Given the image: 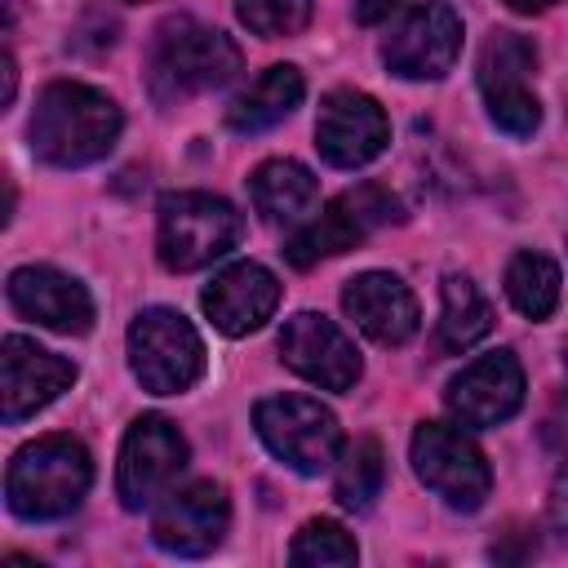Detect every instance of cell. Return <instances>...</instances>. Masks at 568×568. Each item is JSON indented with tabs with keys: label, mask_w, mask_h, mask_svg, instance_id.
<instances>
[{
	"label": "cell",
	"mask_w": 568,
	"mask_h": 568,
	"mask_svg": "<svg viewBox=\"0 0 568 568\" xmlns=\"http://www.w3.org/2000/svg\"><path fill=\"white\" fill-rule=\"evenodd\" d=\"M395 217H399V200L377 182H359V186L342 191L337 200H328L320 209V217L302 222L293 231V240L284 244V257L306 271L320 257H337V253L355 248L359 240H368L377 226H386Z\"/></svg>",
	"instance_id": "obj_7"
},
{
	"label": "cell",
	"mask_w": 568,
	"mask_h": 568,
	"mask_svg": "<svg viewBox=\"0 0 568 568\" xmlns=\"http://www.w3.org/2000/svg\"><path fill=\"white\" fill-rule=\"evenodd\" d=\"M462 53V18L439 4L422 0L404 13V22L386 36L382 58L399 80H439Z\"/></svg>",
	"instance_id": "obj_11"
},
{
	"label": "cell",
	"mask_w": 568,
	"mask_h": 568,
	"mask_svg": "<svg viewBox=\"0 0 568 568\" xmlns=\"http://www.w3.org/2000/svg\"><path fill=\"white\" fill-rule=\"evenodd\" d=\"M186 466V439L178 435V426L169 417H138L120 444V466H115V493L129 510L155 506L173 479Z\"/></svg>",
	"instance_id": "obj_9"
},
{
	"label": "cell",
	"mask_w": 568,
	"mask_h": 568,
	"mask_svg": "<svg viewBox=\"0 0 568 568\" xmlns=\"http://www.w3.org/2000/svg\"><path fill=\"white\" fill-rule=\"evenodd\" d=\"M204 315L213 320L217 333L226 337H244L253 328H262L275 306H280V284L266 266L257 262H235L226 271L213 275V284L204 288Z\"/></svg>",
	"instance_id": "obj_19"
},
{
	"label": "cell",
	"mask_w": 568,
	"mask_h": 568,
	"mask_svg": "<svg viewBox=\"0 0 568 568\" xmlns=\"http://www.w3.org/2000/svg\"><path fill=\"white\" fill-rule=\"evenodd\" d=\"M27 138H31V151L58 169L93 164L120 138V106L93 84L58 80L40 93Z\"/></svg>",
	"instance_id": "obj_1"
},
{
	"label": "cell",
	"mask_w": 568,
	"mask_h": 568,
	"mask_svg": "<svg viewBox=\"0 0 568 568\" xmlns=\"http://www.w3.org/2000/svg\"><path fill=\"white\" fill-rule=\"evenodd\" d=\"M532 71H537V49L519 31H497L479 49V93L488 120L510 138H528L541 124V102L528 89Z\"/></svg>",
	"instance_id": "obj_8"
},
{
	"label": "cell",
	"mask_w": 568,
	"mask_h": 568,
	"mask_svg": "<svg viewBox=\"0 0 568 568\" xmlns=\"http://www.w3.org/2000/svg\"><path fill=\"white\" fill-rule=\"evenodd\" d=\"M515 13H541V9H550L555 0H506Z\"/></svg>",
	"instance_id": "obj_28"
},
{
	"label": "cell",
	"mask_w": 568,
	"mask_h": 568,
	"mask_svg": "<svg viewBox=\"0 0 568 568\" xmlns=\"http://www.w3.org/2000/svg\"><path fill=\"white\" fill-rule=\"evenodd\" d=\"M93 484L89 448L71 435H44L9 462L4 501L18 519H62L71 515Z\"/></svg>",
	"instance_id": "obj_2"
},
{
	"label": "cell",
	"mask_w": 568,
	"mask_h": 568,
	"mask_svg": "<svg viewBox=\"0 0 568 568\" xmlns=\"http://www.w3.org/2000/svg\"><path fill=\"white\" fill-rule=\"evenodd\" d=\"M444 404L462 426H497V422H506L524 404V368H519V359L510 351L479 355L475 364H466L448 382Z\"/></svg>",
	"instance_id": "obj_16"
},
{
	"label": "cell",
	"mask_w": 568,
	"mask_h": 568,
	"mask_svg": "<svg viewBox=\"0 0 568 568\" xmlns=\"http://www.w3.org/2000/svg\"><path fill=\"white\" fill-rule=\"evenodd\" d=\"M288 559H293V564H306V568H342V564H355L359 550H355V537H351L342 524H333V519H311V524H302V532L293 537Z\"/></svg>",
	"instance_id": "obj_25"
},
{
	"label": "cell",
	"mask_w": 568,
	"mask_h": 568,
	"mask_svg": "<svg viewBox=\"0 0 568 568\" xmlns=\"http://www.w3.org/2000/svg\"><path fill=\"white\" fill-rule=\"evenodd\" d=\"M248 195H253V209L266 217V222H306V213L315 209L320 200V182L311 178L306 164L297 160H266L253 182H248Z\"/></svg>",
	"instance_id": "obj_20"
},
{
	"label": "cell",
	"mask_w": 568,
	"mask_h": 568,
	"mask_svg": "<svg viewBox=\"0 0 568 568\" xmlns=\"http://www.w3.org/2000/svg\"><path fill=\"white\" fill-rule=\"evenodd\" d=\"M342 311L377 346H399L417 333V297L390 271H364L342 288Z\"/></svg>",
	"instance_id": "obj_17"
},
{
	"label": "cell",
	"mask_w": 568,
	"mask_h": 568,
	"mask_svg": "<svg viewBox=\"0 0 568 568\" xmlns=\"http://www.w3.org/2000/svg\"><path fill=\"white\" fill-rule=\"evenodd\" d=\"M311 9H315V0H235L240 22L253 36H266V40L297 36L311 22Z\"/></svg>",
	"instance_id": "obj_26"
},
{
	"label": "cell",
	"mask_w": 568,
	"mask_h": 568,
	"mask_svg": "<svg viewBox=\"0 0 568 568\" xmlns=\"http://www.w3.org/2000/svg\"><path fill=\"white\" fill-rule=\"evenodd\" d=\"M382 479H386V457L377 439L364 435L337 457V501L346 510H368L373 497L382 493Z\"/></svg>",
	"instance_id": "obj_24"
},
{
	"label": "cell",
	"mask_w": 568,
	"mask_h": 568,
	"mask_svg": "<svg viewBox=\"0 0 568 568\" xmlns=\"http://www.w3.org/2000/svg\"><path fill=\"white\" fill-rule=\"evenodd\" d=\"M9 302L22 320H36L53 333H89L93 324V302L84 284L53 266H18L9 275Z\"/></svg>",
	"instance_id": "obj_18"
},
{
	"label": "cell",
	"mask_w": 568,
	"mask_h": 568,
	"mask_svg": "<svg viewBox=\"0 0 568 568\" xmlns=\"http://www.w3.org/2000/svg\"><path fill=\"white\" fill-rule=\"evenodd\" d=\"M493 328L488 297L466 275H444L439 288V346L444 351H470Z\"/></svg>",
	"instance_id": "obj_22"
},
{
	"label": "cell",
	"mask_w": 568,
	"mask_h": 568,
	"mask_svg": "<svg viewBox=\"0 0 568 568\" xmlns=\"http://www.w3.org/2000/svg\"><path fill=\"white\" fill-rule=\"evenodd\" d=\"M506 297L515 302L519 315L528 320H546L559 306V266L546 253H515L506 266Z\"/></svg>",
	"instance_id": "obj_23"
},
{
	"label": "cell",
	"mask_w": 568,
	"mask_h": 568,
	"mask_svg": "<svg viewBox=\"0 0 568 568\" xmlns=\"http://www.w3.org/2000/svg\"><path fill=\"white\" fill-rule=\"evenodd\" d=\"M302 71L280 62V67H266L231 106H226V124L235 133H262L271 124H280L297 102H302Z\"/></svg>",
	"instance_id": "obj_21"
},
{
	"label": "cell",
	"mask_w": 568,
	"mask_h": 568,
	"mask_svg": "<svg viewBox=\"0 0 568 568\" xmlns=\"http://www.w3.org/2000/svg\"><path fill=\"white\" fill-rule=\"evenodd\" d=\"M75 382V364L36 346L31 337H18L9 333L4 346H0V395H4V422H22L31 413H40L44 404H53L67 386Z\"/></svg>",
	"instance_id": "obj_15"
},
{
	"label": "cell",
	"mask_w": 568,
	"mask_h": 568,
	"mask_svg": "<svg viewBox=\"0 0 568 568\" xmlns=\"http://www.w3.org/2000/svg\"><path fill=\"white\" fill-rule=\"evenodd\" d=\"M240 71V49L217 27L195 18H173L155 31L146 53V84L155 102H182L191 93L217 89Z\"/></svg>",
	"instance_id": "obj_3"
},
{
	"label": "cell",
	"mask_w": 568,
	"mask_h": 568,
	"mask_svg": "<svg viewBox=\"0 0 568 568\" xmlns=\"http://www.w3.org/2000/svg\"><path fill=\"white\" fill-rule=\"evenodd\" d=\"M262 444L297 475H320L342 457L337 417L311 395H271L253 408Z\"/></svg>",
	"instance_id": "obj_6"
},
{
	"label": "cell",
	"mask_w": 568,
	"mask_h": 568,
	"mask_svg": "<svg viewBox=\"0 0 568 568\" xmlns=\"http://www.w3.org/2000/svg\"><path fill=\"white\" fill-rule=\"evenodd\" d=\"M390 142V120L377 98L359 89H333L315 115V146L337 169H359Z\"/></svg>",
	"instance_id": "obj_13"
},
{
	"label": "cell",
	"mask_w": 568,
	"mask_h": 568,
	"mask_svg": "<svg viewBox=\"0 0 568 568\" xmlns=\"http://www.w3.org/2000/svg\"><path fill=\"white\" fill-rule=\"evenodd\" d=\"M395 4L399 0H355V18L359 22H382V18H390Z\"/></svg>",
	"instance_id": "obj_27"
},
{
	"label": "cell",
	"mask_w": 568,
	"mask_h": 568,
	"mask_svg": "<svg viewBox=\"0 0 568 568\" xmlns=\"http://www.w3.org/2000/svg\"><path fill=\"white\" fill-rule=\"evenodd\" d=\"M226 524H231V501H226L222 484L195 479V484L169 488V493L160 497L151 537H155V546L169 550V555L200 559V555H209V550L226 537Z\"/></svg>",
	"instance_id": "obj_12"
},
{
	"label": "cell",
	"mask_w": 568,
	"mask_h": 568,
	"mask_svg": "<svg viewBox=\"0 0 568 568\" xmlns=\"http://www.w3.org/2000/svg\"><path fill=\"white\" fill-rule=\"evenodd\" d=\"M280 355L293 373H302L306 382H315L324 390H351L359 382L355 342L333 320H324L315 311H297L280 328Z\"/></svg>",
	"instance_id": "obj_14"
},
{
	"label": "cell",
	"mask_w": 568,
	"mask_h": 568,
	"mask_svg": "<svg viewBox=\"0 0 568 568\" xmlns=\"http://www.w3.org/2000/svg\"><path fill=\"white\" fill-rule=\"evenodd\" d=\"M413 470L430 493H439L457 510H475L493 488L484 453L457 426H444V422H422L417 426V435H413Z\"/></svg>",
	"instance_id": "obj_10"
},
{
	"label": "cell",
	"mask_w": 568,
	"mask_h": 568,
	"mask_svg": "<svg viewBox=\"0 0 568 568\" xmlns=\"http://www.w3.org/2000/svg\"><path fill=\"white\" fill-rule=\"evenodd\" d=\"M129 364L151 395H178L204 373V342L186 315L151 306L129 324Z\"/></svg>",
	"instance_id": "obj_5"
},
{
	"label": "cell",
	"mask_w": 568,
	"mask_h": 568,
	"mask_svg": "<svg viewBox=\"0 0 568 568\" xmlns=\"http://www.w3.org/2000/svg\"><path fill=\"white\" fill-rule=\"evenodd\" d=\"M240 240V213L209 191H173L160 200L155 253L169 271H200L231 253Z\"/></svg>",
	"instance_id": "obj_4"
}]
</instances>
